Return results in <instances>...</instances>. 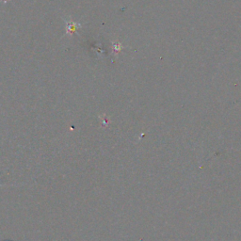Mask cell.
<instances>
[{"instance_id": "1", "label": "cell", "mask_w": 241, "mask_h": 241, "mask_svg": "<svg viewBox=\"0 0 241 241\" xmlns=\"http://www.w3.org/2000/svg\"><path fill=\"white\" fill-rule=\"evenodd\" d=\"M77 26H80L78 24H75L74 23L72 22H69L68 23V25H67V33H73L75 30H76V27Z\"/></svg>"}]
</instances>
